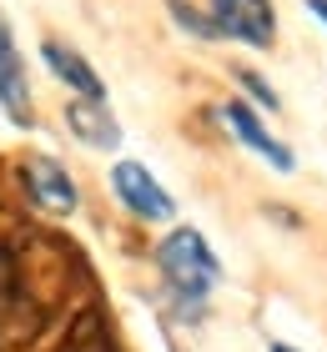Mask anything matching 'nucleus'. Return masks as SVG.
<instances>
[{
    "mask_svg": "<svg viewBox=\"0 0 327 352\" xmlns=\"http://www.w3.org/2000/svg\"><path fill=\"white\" fill-rule=\"evenodd\" d=\"M156 262H161L167 282H171L182 297H207L211 282H217V257H211V247L202 242V232H191V227L171 232L167 242H161Z\"/></svg>",
    "mask_w": 327,
    "mask_h": 352,
    "instance_id": "obj_2",
    "label": "nucleus"
},
{
    "mask_svg": "<svg viewBox=\"0 0 327 352\" xmlns=\"http://www.w3.org/2000/svg\"><path fill=\"white\" fill-rule=\"evenodd\" d=\"M237 81H242V86H247V91L257 96V101H267V106H277V96L267 91V81H262V76H252V71H242V76H237Z\"/></svg>",
    "mask_w": 327,
    "mask_h": 352,
    "instance_id": "obj_12",
    "label": "nucleus"
},
{
    "mask_svg": "<svg viewBox=\"0 0 327 352\" xmlns=\"http://www.w3.org/2000/svg\"><path fill=\"white\" fill-rule=\"evenodd\" d=\"M41 56H45V66H51L65 86H76L81 96H86V101H106V86H101V76L91 71V60H86V56H76L71 45H61V41H45V51H41Z\"/></svg>",
    "mask_w": 327,
    "mask_h": 352,
    "instance_id": "obj_7",
    "label": "nucleus"
},
{
    "mask_svg": "<svg viewBox=\"0 0 327 352\" xmlns=\"http://www.w3.org/2000/svg\"><path fill=\"white\" fill-rule=\"evenodd\" d=\"M226 126H232V131L247 141V146L257 151V156H267V162L277 166V171H292V151L282 146V141H277L267 126H257V116H252V106H242V101H232L226 106Z\"/></svg>",
    "mask_w": 327,
    "mask_h": 352,
    "instance_id": "obj_8",
    "label": "nucleus"
},
{
    "mask_svg": "<svg viewBox=\"0 0 327 352\" xmlns=\"http://www.w3.org/2000/svg\"><path fill=\"white\" fill-rule=\"evenodd\" d=\"M56 352H121V347H116V332L106 327V317L96 307H86L71 327H65V338H61Z\"/></svg>",
    "mask_w": 327,
    "mask_h": 352,
    "instance_id": "obj_10",
    "label": "nucleus"
},
{
    "mask_svg": "<svg viewBox=\"0 0 327 352\" xmlns=\"http://www.w3.org/2000/svg\"><path fill=\"white\" fill-rule=\"evenodd\" d=\"M21 176H25L30 201L51 206V212H76V182L65 176V166H61V162H51V156H30Z\"/></svg>",
    "mask_w": 327,
    "mask_h": 352,
    "instance_id": "obj_5",
    "label": "nucleus"
},
{
    "mask_svg": "<svg viewBox=\"0 0 327 352\" xmlns=\"http://www.w3.org/2000/svg\"><path fill=\"white\" fill-rule=\"evenodd\" d=\"M307 10H313V15H322V21H327V0H307Z\"/></svg>",
    "mask_w": 327,
    "mask_h": 352,
    "instance_id": "obj_13",
    "label": "nucleus"
},
{
    "mask_svg": "<svg viewBox=\"0 0 327 352\" xmlns=\"http://www.w3.org/2000/svg\"><path fill=\"white\" fill-rule=\"evenodd\" d=\"M272 352H297V347H287V342H272Z\"/></svg>",
    "mask_w": 327,
    "mask_h": 352,
    "instance_id": "obj_14",
    "label": "nucleus"
},
{
    "mask_svg": "<svg viewBox=\"0 0 327 352\" xmlns=\"http://www.w3.org/2000/svg\"><path fill=\"white\" fill-rule=\"evenodd\" d=\"M111 186H116V197H121L136 217H146V221H167V217L176 212V201L167 197V186H161L141 162H116Z\"/></svg>",
    "mask_w": 327,
    "mask_h": 352,
    "instance_id": "obj_3",
    "label": "nucleus"
},
{
    "mask_svg": "<svg viewBox=\"0 0 327 352\" xmlns=\"http://www.w3.org/2000/svg\"><path fill=\"white\" fill-rule=\"evenodd\" d=\"M171 15H176V21H182L187 30H196V36H202V41H211V36H217V25H211L207 15H196V10H187L182 0H171Z\"/></svg>",
    "mask_w": 327,
    "mask_h": 352,
    "instance_id": "obj_11",
    "label": "nucleus"
},
{
    "mask_svg": "<svg viewBox=\"0 0 327 352\" xmlns=\"http://www.w3.org/2000/svg\"><path fill=\"white\" fill-rule=\"evenodd\" d=\"M211 25L232 41L247 45H272V6L267 0H211Z\"/></svg>",
    "mask_w": 327,
    "mask_h": 352,
    "instance_id": "obj_4",
    "label": "nucleus"
},
{
    "mask_svg": "<svg viewBox=\"0 0 327 352\" xmlns=\"http://www.w3.org/2000/svg\"><path fill=\"white\" fill-rule=\"evenodd\" d=\"M65 126H71L86 146H101V151L121 141V131H116V121H111L106 101H76L71 111H65Z\"/></svg>",
    "mask_w": 327,
    "mask_h": 352,
    "instance_id": "obj_9",
    "label": "nucleus"
},
{
    "mask_svg": "<svg viewBox=\"0 0 327 352\" xmlns=\"http://www.w3.org/2000/svg\"><path fill=\"white\" fill-rule=\"evenodd\" d=\"M65 292V257L51 236L0 212V342H25Z\"/></svg>",
    "mask_w": 327,
    "mask_h": 352,
    "instance_id": "obj_1",
    "label": "nucleus"
},
{
    "mask_svg": "<svg viewBox=\"0 0 327 352\" xmlns=\"http://www.w3.org/2000/svg\"><path fill=\"white\" fill-rule=\"evenodd\" d=\"M0 106L10 111L15 126H30V91H25V66L10 45V30L0 21Z\"/></svg>",
    "mask_w": 327,
    "mask_h": 352,
    "instance_id": "obj_6",
    "label": "nucleus"
}]
</instances>
